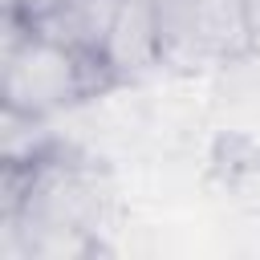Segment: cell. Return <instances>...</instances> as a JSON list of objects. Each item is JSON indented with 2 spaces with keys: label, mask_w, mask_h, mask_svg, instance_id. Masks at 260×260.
I'll return each instance as SVG.
<instances>
[{
  "label": "cell",
  "mask_w": 260,
  "mask_h": 260,
  "mask_svg": "<svg viewBox=\"0 0 260 260\" xmlns=\"http://www.w3.org/2000/svg\"><path fill=\"white\" fill-rule=\"evenodd\" d=\"M110 89V77L98 61L81 57L65 41L49 37L37 24L4 16V53H0V98L4 110L24 118H49L65 106L98 98Z\"/></svg>",
  "instance_id": "obj_1"
},
{
  "label": "cell",
  "mask_w": 260,
  "mask_h": 260,
  "mask_svg": "<svg viewBox=\"0 0 260 260\" xmlns=\"http://www.w3.org/2000/svg\"><path fill=\"white\" fill-rule=\"evenodd\" d=\"M167 32V65L236 61L252 49L248 0H158Z\"/></svg>",
  "instance_id": "obj_2"
},
{
  "label": "cell",
  "mask_w": 260,
  "mask_h": 260,
  "mask_svg": "<svg viewBox=\"0 0 260 260\" xmlns=\"http://www.w3.org/2000/svg\"><path fill=\"white\" fill-rule=\"evenodd\" d=\"M154 65H167V32H162L158 0H118L114 24L102 49V69L110 85L138 81Z\"/></svg>",
  "instance_id": "obj_3"
},
{
  "label": "cell",
  "mask_w": 260,
  "mask_h": 260,
  "mask_svg": "<svg viewBox=\"0 0 260 260\" xmlns=\"http://www.w3.org/2000/svg\"><path fill=\"white\" fill-rule=\"evenodd\" d=\"M118 0H61L45 20H37V28H45L49 37L65 41L69 49H77L81 57L102 65V49L114 24Z\"/></svg>",
  "instance_id": "obj_4"
},
{
  "label": "cell",
  "mask_w": 260,
  "mask_h": 260,
  "mask_svg": "<svg viewBox=\"0 0 260 260\" xmlns=\"http://www.w3.org/2000/svg\"><path fill=\"white\" fill-rule=\"evenodd\" d=\"M57 4H61V0H4V16H16V20H24V24H37V20H45Z\"/></svg>",
  "instance_id": "obj_5"
},
{
  "label": "cell",
  "mask_w": 260,
  "mask_h": 260,
  "mask_svg": "<svg viewBox=\"0 0 260 260\" xmlns=\"http://www.w3.org/2000/svg\"><path fill=\"white\" fill-rule=\"evenodd\" d=\"M248 24H252V49L260 53V0H248Z\"/></svg>",
  "instance_id": "obj_6"
}]
</instances>
